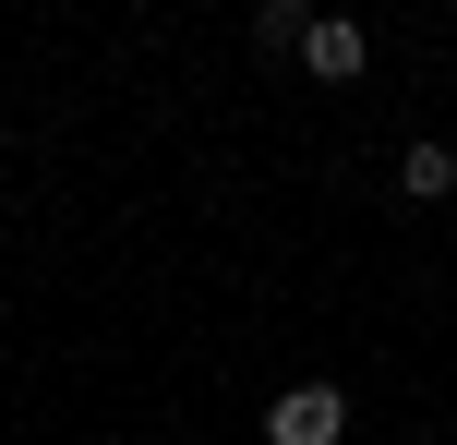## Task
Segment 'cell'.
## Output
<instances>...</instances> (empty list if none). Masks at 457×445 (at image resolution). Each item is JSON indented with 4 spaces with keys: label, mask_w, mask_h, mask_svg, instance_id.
Listing matches in <instances>:
<instances>
[{
    "label": "cell",
    "mask_w": 457,
    "mask_h": 445,
    "mask_svg": "<svg viewBox=\"0 0 457 445\" xmlns=\"http://www.w3.org/2000/svg\"><path fill=\"white\" fill-rule=\"evenodd\" d=\"M313 37V12H301V0H265V12H253V48H301Z\"/></svg>",
    "instance_id": "277c9868"
},
{
    "label": "cell",
    "mask_w": 457,
    "mask_h": 445,
    "mask_svg": "<svg viewBox=\"0 0 457 445\" xmlns=\"http://www.w3.org/2000/svg\"><path fill=\"white\" fill-rule=\"evenodd\" d=\"M361 61H373V37L349 12H313V37H301V72L313 85H361Z\"/></svg>",
    "instance_id": "7a4b0ae2"
},
{
    "label": "cell",
    "mask_w": 457,
    "mask_h": 445,
    "mask_svg": "<svg viewBox=\"0 0 457 445\" xmlns=\"http://www.w3.org/2000/svg\"><path fill=\"white\" fill-rule=\"evenodd\" d=\"M457 193V157L445 144H410V157H397V205H445Z\"/></svg>",
    "instance_id": "3957f363"
},
{
    "label": "cell",
    "mask_w": 457,
    "mask_h": 445,
    "mask_svg": "<svg viewBox=\"0 0 457 445\" xmlns=\"http://www.w3.org/2000/svg\"><path fill=\"white\" fill-rule=\"evenodd\" d=\"M349 433V385H277L265 398V445H337Z\"/></svg>",
    "instance_id": "6da1fadb"
}]
</instances>
